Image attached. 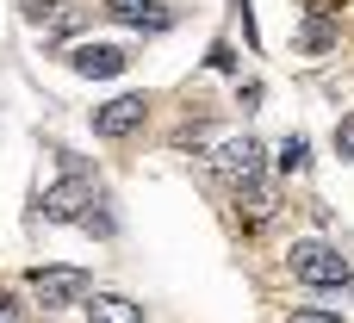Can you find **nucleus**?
Instances as JSON below:
<instances>
[{"label": "nucleus", "mask_w": 354, "mask_h": 323, "mask_svg": "<svg viewBox=\"0 0 354 323\" xmlns=\"http://www.w3.org/2000/svg\"><path fill=\"white\" fill-rule=\"evenodd\" d=\"M286 261H292V274L305 286H348V255L330 249V243H292Z\"/></svg>", "instance_id": "f257e3e1"}, {"label": "nucleus", "mask_w": 354, "mask_h": 323, "mask_svg": "<svg viewBox=\"0 0 354 323\" xmlns=\"http://www.w3.org/2000/svg\"><path fill=\"white\" fill-rule=\"evenodd\" d=\"M31 293H37L44 311H56V305H75V299L87 293V274H81V268H37V274H31Z\"/></svg>", "instance_id": "f03ea898"}, {"label": "nucleus", "mask_w": 354, "mask_h": 323, "mask_svg": "<svg viewBox=\"0 0 354 323\" xmlns=\"http://www.w3.org/2000/svg\"><path fill=\"white\" fill-rule=\"evenodd\" d=\"M93 212V187L75 174V181H62V187H50L44 193V218H56V224H81Z\"/></svg>", "instance_id": "7ed1b4c3"}, {"label": "nucleus", "mask_w": 354, "mask_h": 323, "mask_svg": "<svg viewBox=\"0 0 354 323\" xmlns=\"http://www.w3.org/2000/svg\"><path fill=\"white\" fill-rule=\"evenodd\" d=\"M143 112H149L143 93H118V100H106V106L93 112V131H100V137H131V131L143 124Z\"/></svg>", "instance_id": "20e7f679"}, {"label": "nucleus", "mask_w": 354, "mask_h": 323, "mask_svg": "<svg viewBox=\"0 0 354 323\" xmlns=\"http://www.w3.org/2000/svg\"><path fill=\"white\" fill-rule=\"evenodd\" d=\"M218 174L236 181V187H249V181L261 174V143H255V137H230V143H218Z\"/></svg>", "instance_id": "39448f33"}, {"label": "nucleus", "mask_w": 354, "mask_h": 323, "mask_svg": "<svg viewBox=\"0 0 354 323\" xmlns=\"http://www.w3.org/2000/svg\"><path fill=\"white\" fill-rule=\"evenodd\" d=\"M68 62H75L81 75H100V81H106V75H118V68H124V50H112V44H81Z\"/></svg>", "instance_id": "423d86ee"}, {"label": "nucleus", "mask_w": 354, "mask_h": 323, "mask_svg": "<svg viewBox=\"0 0 354 323\" xmlns=\"http://www.w3.org/2000/svg\"><path fill=\"white\" fill-rule=\"evenodd\" d=\"M81 311H87V323H143V311L131 299H118V293H93Z\"/></svg>", "instance_id": "0eeeda50"}, {"label": "nucleus", "mask_w": 354, "mask_h": 323, "mask_svg": "<svg viewBox=\"0 0 354 323\" xmlns=\"http://www.w3.org/2000/svg\"><path fill=\"white\" fill-rule=\"evenodd\" d=\"M336 37H342V31H336V25L324 19V12H311V19L299 25V50H311V56H324V50H336Z\"/></svg>", "instance_id": "6e6552de"}, {"label": "nucleus", "mask_w": 354, "mask_h": 323, "mask_svg": "<svg viewBox=\"0 0 354 323\" xmlns=\"http://www.w3.org/2000/svg\"><path fill=\"white\" fill-rule=\"evenodd\" d=\"M236 199L249 205V224H261V218H274V193H268V187H255V181H249V187H236Z\"/></svg>", "instance_id": "1a4fd4ad"}, {"label": "nucleus", "mask_w": 354, "mask_h": 323, "mask_svg": "<svg viewBox=\"0 0 354 323\" xmlns=\"http://www.w3.org/2000/svg\"><path fill=\"white\" fill-rule=\"evenodd\" d=\"M305 162H311V143H305V137H286V143H280V168H286V174H299Z\"/></svg>", "instance_id": "9d476101"}, {"label": "nucleus", "mask_w": 354, "mask_h": 323, "mask_svg": "<svg viewBox=\"0 0 354 323\" xmlns=\"http://www.w3.org/2000/svg\"><path fill=\"white\" fill-rule=\"evenodd\" d=\"M106 12H112V19H131V25H143L149 0H106Z\"/></svg>", "instance_id": "9b49d317"}, {"label": "nucleus", "mask_w": 354, "mask_h": 323, "mask_svg": "<svg viewBox=\"0 0 354 323\" xmlns=\"http://www.w3.org/2000/svg\"><path fill=\"white\" fill-rule=\"evenodd\" d=\"M336 149L354 162V118H342V124H336Z\"/></svg>", "instance_id": "f8f14e48"}, {"label": "nucleus", "mask_w": 354, "mask_h": 323, "mask_svg": "<svg viewBox=\"0 0 354 323\" xmlns=\"http://www.w3.org/2000/svg\"><path fill=\"white\" fill-rule=\"evenodd\" d=\"M212 68H236V50L230 44H212Z\"/></svg>", "instance_id": "ddd939ff"}, {"label": "nucleus", "mask_w": 354, "mask_h": 323, "mask_svg": "<svg viewBox=\"0 0 354 323\" xmlns=\"http://www.w3.org/2000/svg\"><path fill=\"white\" fill-rule=\"evenodd\" d=\"M19 6H25V19H50L56 12V0H19Z\"/></svg>", "instance_id": "4468645a"}, {"label": "nucleus", "mask_w": 354, "mask_h": 323, "mask_svg": "<svg viewBox=\"0 0 354 323\" xmlns=\"http://www.w3.org/2000/svg\"><path fill=\"white\" fill-rule=\"evenodd\" d=\"M286 323H342V317H330V311H311V305H305V311H292Z\"/></svg>", "instance_id": "2eb2a0df"}, {"label": "nucleus", "mask_w": 354, "mask_h": 323, "mask_svg": "<svg viewBox=\"0 0 354 323\" xmlns=\"http://www.w3.org/2000/svg\"><path fill=\"white\" fill-rule=\"evenodd\" d=\"M0 323H19V305H12V293H0Z\"/></svg>", "instance_id": "dca6fc26"}, {"label": "nucleus", "mask_w": 354, "mask_h": 323, "mask_svg": "<svg viewBox=\"0 0 354 323\" xmlns=\"http://www.w3.org/2000/svg\"><path fill=\"white\" fill-rule=\"evenodd\" d=\"M305 6H311V12H324V19H330V12H336V6H342V0H305Z\"/></svg>", "instance_id": "f3484780"}]
</instances>
